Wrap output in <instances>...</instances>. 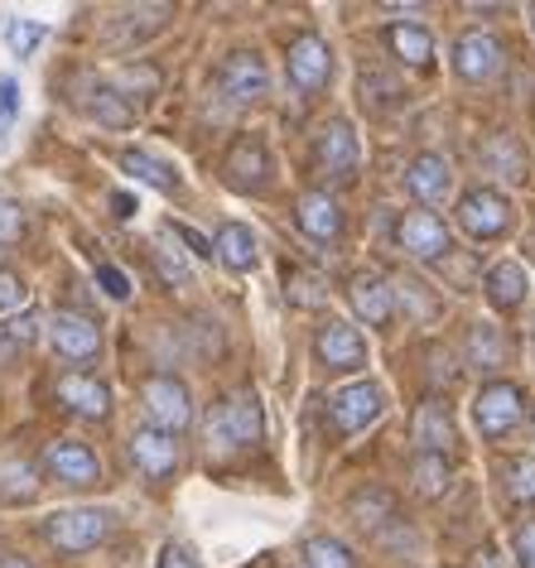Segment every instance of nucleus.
I'll return each instance as SVG.
<instances>
[{
    "label": "nucleus",
    "instance_id": "ddd939ff",
    "mask_svg": "<svg viewBox=\"0 0 535 568\" xmlns=\"http://www.w3.org/2000/svg\"><path fill=\"white\" fill-rule=\"evenodd\" d=\"M347 304L362 323L386 333L391 323H396V284L386 275H376V270H357V275L347 280Z\"/></svg>",
    "mask_w": 535,
    "mask_h": 568
},
{
    "label": "nucleus",
    "instance_id": "49530a36",
    "mask_svg": "<svg viewBox=\"0 0 535 568\" xmlns=\"http://www.w3.org/2000/svg\"><path fill=\"white\" fill-rule=\"evenodd\" d=\"M0 568H34L24 554H0Z\"/></svg>",
    "mask_w": 535,
    "mask_h": 568
},
{
    "label": "nucleus",
    "instance_id": "f8f14e48",
    "mask_svg": "<svg viewBox=\"0 0 535 568\" xmlns=\"http://www.w3.org/2000/svg\"><path fill=\"white\" fill-rule=\"evenodd\" d=\"M285 73H290V88L300 97L323 92L329 88V78H333V49L323 44L319 34H300L290 44V53H285Z\"/></svg>",
    "mask_w": 535,
    "mask_h": 568
},
{
    "label": "nucleus",
    "instance_id": "79ce46f5",
    "mask_svg": "<svg viewBox=\"0 0 535 568\" xmlns=\"http://www.w3.org/2000/svg\"><path fill=\"white\" fill-rule=\"evenodd\" d=\"M512 554H516V568H535V520L516 525V535H512Z\"/></svg>",
    "mask_w": 535,
    "mask_h": 568
},
{
    "label": "nucleus",
    "instance_id": "c756f323",
    "mask_svg": "<svg viewBox=\"0 0 535 568\" xmlns=\"http://www.w3.org/2000/svg\"><path fill=\"white\" fill-rule=\"evenodd\" d=\"M121 169H125V174H135L140 183H150V189H160V193L179 189L174 169H169L164 160H154V154H145V150H121Z\"/></svg>",
    "mask_w": 535,
    "mask_h": 568
},
{
    "label": "nucleus",
    "instance_id": "2eb2a0df",
    "mask_svg": "<svg viewBox=\"0 0 535 568\" xmlns=\"http://www.w3.org/2000/svg\"><path fill=\"white\" fill-rule=\"evenodd\" d=\"M502 63H506V49H502V39L497 34H487V30H468V34H458L454 39V73L463 82H492L502 73Z\"/></svg>",
    "mask_w": 535,
    "mask_h": 568
},
{
    "label": "nucleus",
    "instance_id": "9b49d317",
    "mask_svg": "<svg viewBox=\"0 0 535 568\" xmlns=\"http://www.w3.org/2000/svg\"><path fill=\"white\" fill-rule=\"evenodd\" d=\"M49 343L63 362H78V366L102 357V328H97L88 314H78V308H59V314L49 318Z\"/></svg>",
    "mask_w": 535,
    "mask_h": 568
},
{
    "label": "nucleus",
    "instance_id": "58836bf2",
    "mask_svg": "<svg viewBox=\"0 0 535 568\" xmlns=\"http://www.w3.org/2000/svg\"><path fill=\"white\" fill-rule=\"evenodd\" d=\"M24 294L30 290H24V280L16 275V270H0V318L16 314V308L24 304Z\"/></svg>",
    "mask_w": 535,
    "mask_h": 568
},
{
    "label": "nucleus",
    "instance_id": "4c0bfd02",
    "mask_svg": "<svg viewBox=\"0 0 535 568\" xmlns=\"http://www.w3.org/2000/svg\"><path fill=\"white\" fill-rule=\"evenodd\" d=\"M24 236V212L16 197H0V246H10V241Z\"/></svg>",
    "mask_w": 535,
    "mask_h": 568
},
{
    "label": "nucleus",
    "instance_id": "09e8293b",
    "mask_svg": "<svg viewBox=\"0 0 535 568\" xmlns=\"http://www.w3.org/2000/svg\"><path fill=\"white\" fill-rule=\"evenodd\" d=\"M531 424H535V415H531Z\"/></svg>",
    "mask_w": 535,
    "mask_h": 568
},
{
    "label": "nucleus",
    "instance_id": "5701e85b",
    "mask_svg": "<svg viewBox=\"0 0 535 568\" xmlns=\"http://www.w3.org/2000/svg\"><path fill=\"white\" fill-rule=\"evenodd\" d=\"M59 400L82 419H107L111 415V390L97 376H82V372L59 381Z\"/></svg>",
    "mask_w": 535,
    "mask_h": 568
},
{
    "label": "nucleus",
    "instance_id": "c85d7f7f",
    "mask_svg": "<svg viewBox=\"0 0 535 568\" xmlns=\"http://www.w3.org/2000/svg\"><path fill=\"white\" fill-rule=\"evenodd\" d=\"M39 496V467L24 458L0 463V506H30Z\"/></svg>",
    "mask_w": 535,
    "mask_h": 568
},
{
    "label": "nucleus",
    "instance_id": "b1692460",
    "mask_svg": "<svg viewBox=\"0 0 535 568\" xmlns=\"http://www.w3.org/2000/svg\"><path fill=\"white\" fill-rule=\"evenodd\" d=\"M382 39H386V49L396 53L405 68H430V63H434V34L425 30V24H411V20H405V24H391Z\"/></svg>",
    "mask_w": 535,
    "mask_h": 568
},
{
    "label": "nucleus",
    "instance_id": "412c9836",
    "mask_svg": "<svg viewBox=\"0 0 535 568\" xmlns=\"http://www.w3.org/2000/svg\"><path fill=\"white\" fill-rule=\"evenodd\" d=\"M213 255H218L222 270H232V275H251V270L261 265V241L246 222H228L213 236Z\"/></svg>",
    "mask_w": 535,
    "mask_h": 568
},
{
    "label": "nucleus",
    "instance_id": "7c9ffc66",
    "mask_svg": "<svg viewBox=\"0 0 535 568\" xmlns=\"http://www.w3.org/2000/svg\"><path fill=\"white\" fill-rule=\"evenodd\" d=\"M468 362L477 366V372H497V366H506V337L492 328V323H473V333H468Z\"/></svg>",
    "mask_w": 535,
    "mask_h": 568
},
{
    "label": "nucleus",
    "instance_id": "a19ab883",
    "mask_svg": "<svg viewBox=\"0 0 535 568\" xmlns=\"http://www.w3.org/2000/svg\"><path fill=\"white\" fill-rule=\"evenodd\" d=\"M164 232L184 241V251H189V255H199V261H208V255H213V241L199 236V232H193V226H184V222H174V217H169V222H164Z\"/></svg>",
    "mask_w": 535,
    "mask_h": 568
},
{
    "label": "nucleus",
    "instance_id": "1a4fd4ad",
    "mask_svg": "<svg viewBox=\"0 0 535 568\" xmlns=\"http://www.w3.org/2000/svg\"><path fill=\"white\" fill-rule=\"evenodd\" d=\"M140 405H145V415L154 419V429H164V434H179L193 424V400L179 376H150L145 386H140Z\"/></svg>",
    "mask_w": 535,
    "mask_h": 568
},
{
    "label": "nucleus",
    "instance_id": "f257e3e1",
    "mask_svg": "<svg viewBox=\"0 0 535 568\" xmlns=\"http://www.w3.org/2000/svg\"><path fill=\"white\" fill-rule=\"evenodd\" d=\"M261 434H265V415L251 390H236L228 400H218L213 415H208V438L218 448H251V444H261Z\"/></svg>",
    "mask_w": 535,
    "mask_h": 568
},
{
    "label": "nucleus",
    "instance_id": "4be33fe9",
    "mask_svg": "<svg viewBox=\"0 0 535 568\" xmlns=\"http://www.w3.org/2000/svg\"><path fill=\"white\" fill-rule=\"evenodd\" d=\"M411 438H415L420 453H444L448 458V448H454V415H448V405L444 400L420 405L415 419H411Z\"/></svg>",
    "mask_w": 535,
    "mask_h": 568
},
{
    "label": "nucleus",
    "instance_id": "37998d69",
    "mask_svg": "<svg viewBox=\"0 0 535 568\" xmlns=\"http://www.w3.org/2000/svg\"><path fill=\"white\" fill-rule=\"evenodd\" d=\"M154 568H199V559H193L184 545H164L160 559H154Z\"/></svg>",
    "mask_w": 535,
    "mask_h": 568
},
{
    "label": "nucleus",
    "instance_id": "20e7f679",
    "mask_svg": "<svg viewBox=\"0 0 535 568\" xmlns=\"http://www.w3.org/2000/svg\"><path fill=\"white\" fill-rule=\"evenodd\" d=\"M265 92H271V68H265L261 53L236 49L218 63V97L228 106H256L265 102Z\"/></svg>",
    "mask_w": 535,
    "mask_h": 568
},
{
    "label": "nucleus",
    "instance_id": "423d86ee",
    "mask_svg": "<svg viewBox=\"0 0 535 568\" xmlns=\"http://www.w3.org/2000/svg\"><path fill=\"white\" fill-rule=\"evenodd\" d=\"M386 409V390L376 381H347L329 395V424L337 434H362L367 424L382 419Z\"/></svg>",
    "mask_w": 535,
    "mask_h": 568
},
{
    "label": "nucleus",
    "instance_id": "39448f33",
    "mask_svg": "<svg viewBox=\"0 0 535 568\" xmlns=\"http://www.w3.org/2000/svg\"><path fill=\"white\" fill-rule=\"evenodd\" d=\"M526 415V390L516 381H487L473 400V424L483 438H506Z\"/></svg>",
    "mask_w": 535,
    "mask_h": 568
},
{
    "label": "nucleus",
    "instance_id": "e433bc0d",
    "mask_svg": "<svg viewBox=\"0 0 535 568\" xmlns=\"http://www.w3.org/2000/svg\"><path fill=\"white\" fill-rule=\"evenodd\" d=\"M39 308H24V314H16L10 323H0V328H6V337H10V347H24V343H34L39 337Z\"/></svg>",
    "mask_w": 535,
    "mask_h": 568
},
{
    "label": "nucleus",
    "instance_id": "a211bd4d",
    "mask_svg": "<svg viewBox=\"0 0 535 568\" xmlns=\"http://www.w3.org/2000/svg\"><path fill=\"white\" fill-rule=\"evenodd\" d=\"M483 294H487V304L497 308V314H521V308H526V300H531V275H526V265H521V261H497V265H487Z\"/></svg>",
    "mask_w": 535,
    "mask_h": 568
},
{
    "label": "nucleus",
    "instance_id": "f03ea898",
    "mask_svg": "<svg viewBox=\"0 0 535 568\" xmlns=\"http://www.w3.org/2000/svg\"><path fill=\"white\" fill-rule=\"evenodd\" d=\"M454 217L473 241H497L512 232V197L502 189H492V183H473V189L458 193Z\"/></svg>",
    "mask_w": 535,
    "mask_h": 568
},
{
    "label": "nucleus",
    "instance_id": "4468645a",
    "mask_svg": "<svg viewBox=\"0 0 535 568\" xmlns=\"http://www.w3.org/2000/svg\"><path fill=\"white\" fill-rule=\"evenodd\" d=\"M222 174H228V183L236 193H265V189H271V179H275V160H271V150H265V140L242 135L228 150Z\"/></svg>",
    "mask_w": 535,
    "mask_h": 568
},
{
    "label": "nucleus",
    "instance_id": "f3484780",
    "mask_svg": "<svg viewBox=\"0 0 535 568\" xmlns=\"http://www.w3.org/2000/svg\"><path fill=\"white\" fill-rule=\"evenodd\" d=\"M49 477L59 481V487H97V481H102V463H97V453L88 444L59 438V444L49 448Z\"/></svg>",
    "mask_w": 535,
    "mask_h": 568
},
{
    "label": "nucleus",
    "instance_id": "6e6552de",
    "mask_svg": "<svg viewBox=\"0 0 535 568\" xmlns=\"http://www.w3.org/2000/svg\"><path fill=\"white\" fill-rule=\"evenodd\" d=\"M314 160H319V169H323V174H329L333 183H352V179H357L362 140H357V131H352V121H347V116H333V121L319 131V140H314Z\"/></svg>",
    "mask_w": 535,
    "mask_h": 568
},
{
    "label": "nucleus",
    "instance_id": "2f4dec72",
    "mask_svg": "<svg viewBox=\"0 0 535 568\" xmlns=\"http://www.w3.org/2000/svg\"><path fill=\"white\" fill-rule=\"evenodd\" d=\"M300 559H304V568H357V554L333 535H309Z\"/></svg>",
    "mask_w": 535,
    "mask_h": 568
},
{
    "label": "nucleus",
    "instance_id": "a18cd8bd",
    "mask_svg": "<svg viewBox=\"0 0 535 568\" xmlns=\"http://www.w3.org/2000/svg\"><path fill=\"white\" fill-rule=\"evenodd\" d=\"M111 212H117V217L125 222V217L135 212V197H131V193H117V197H111Z\"/></svg>",
    "mask_w": 535,
    "mask_h": 568
},
{
    "label": "nucleus",
    "instance_id": "ea45409f",
    "mask_svg": "<svg viewBox=\"0 0 535 568\" xmlns=\"http://www.w3.org/2000/svg\"><path fill=\"white\" fill-rule=\"evenodd\" d=\"M97 284H102L107 300H117V304L131 300V280H125V270H117V265H97Z\"/></svg>",
    "mask_w": 535,
    "mask_h": 568
},
{
    "label": "nucleus",
    "instance_id": "dca6fc26",
    "mask_svg": "<svg viewBox=\"0 0 535 568\" xmlns=\"http://www.w3.org/2000/svg\"><path fill=\"white\" fill-rule=\"evenodd\" d=\"M294 222H300V232L309 241H319V246H337L343 241V207H337L333 193H304L300 203H294Z\"/></svg>",
    "mask_w": 535,
    "mask_h": 568
},
{
    "label": "nucleus",
    "instance_id": "7ed1b4c3",
    "mask_svg": "<svg viewBox=\"0 0 535 568\" xmlns=\"http://www.w3.org/2000/svg\"><path fill=\"white\" fill-rule=\"evenodd\" d=\"M107 530H111V510H102V506H68V510H59V516H49L39 535H44L59 554H88V549L102 545Z\"/></svg>",
    "mask_w": 535,
    "mask_h": 568
},
{
    "label": "nucleus",
    "instance_id": "393cba45",
    "mask_svg": "<svg viewBox=\"0 0 535 568\" xmlns=\"http://www.w3.org/2000/svg\"><path fill=\"white\" fill-rule=\"evenodd\" d=\"M347 516H352V525H357V530L376 535L391 516H396V496H391L386 487H362V491L347 496Z\"/></svg>",
    "mask_w": 535,
    "mask_h": 568
},
{
    "label": "nucleus",
    "instance_id": "cd10ccee",
    "mask_svg": "<svg viewBox=\"0 0 535 568\" xmlns=\"http://www.w3.org/2000/svg\"><path fill=\"white\" fill-rule=\"evenodd\" d=\"M82 106H88V116L97 125H107V131H131V125H135V106L125 102L117 88H107V82H102V88H92Z\"/></svg>",
    "mask_w": 535,
    "mask_h": 568
},
{
    "label": "nucleus",
    "instance_id": "6ab92c4d",
    "mask_svg": "<svg viewBox=\"0 0 535 568\" xmlns=\"http://www.w3.org/2000/svg\"><path fill=\"white\" fill-rule=\"evenodd\" d=\"M405 193L415 197L420 207H434L454 193V169H448L444 154H415L411 169H405Z\"/></svg>",
    "mask_w": 535,
    "mask_h": 568
},
{
    "label": "nucleus",
    "instance_id": "a878e982",
    "mask_svg": "<svg viewBox=\"0 0 535 568\" xmlns=\"http://www.w3.org/2000/svg\"><path fill=\"white\" fill-rule=\"evenodd\" d=\"M477 160H483V169H492V174H502V179H512V183H526V150L516 145V135H487L483 140V150H477Z\"/></svg>",
    "mask_w": 535,
    "mask_h": 568
},
{
    "label": "nucleus",
    "instance_id": "0eeeda50",
    "mask_svg": "<svg viewBox=\"0 0 535 568\" xmlns=\"http://www.w3.org/2000/svg\"><path fill=\"white\" fill-rule=\"evenodd\" d=\"M396 246L411 255V261H448V251H454V236H448V226L440 212H430V207H411L405 217L396 222Z\"/></svg>",
    "mask_w": 535,
    "mask_h": 568
},
{
    "label": "nucleus",
    "instance_id": "c9c22d12",
    "mask_svg": "<svg viewBox=\"0 0 535 568\" xmlns=\"http://www.w3.org/2000/svg\"><path fill=\"white\" fill-rule=\"evenodd\" d=\"M285 294H290V304H300V308H319L323 304V284L314 275H300V270H290L285 275Z\"/></svg>",
    "mask_w": 535,
    "mask_h": 568
},
{
    "label": "nucleus",
    "instance_id": "aec40b11",
    "mask_svg": "<svg viewBox=\"0 0 535 568\" xmlns=\"http://www.w3.org/2000/svg\"><path fill=\"white\" fill-rule=\"evenodd\" d=\"M131 458H135V467L150 481H164L179 467V444H174V434H164V429H154V424H145V429L131 434Z\"/></svg>",
    "mask_w": 535,
    "mask_h": 568
},
{
    "label": "nucleus",
    "instance_id": "c03bdc74",
    "mask_svg": "<svg viewBox=\"0 0 535 568\" xmlns=\"http://www.w3.org/2000/svg\"><path fill=\"white\" fill-rule=\"evenodd\" d=\"M16 111H20V82L16 78H0V116H16Z\"/></svg>",
    "mask_w": 535,
    "mask_h": 568
},
{
    "label": "nucleus",
    "instance_id": "de8ad7c7",
    "mask_svg": "<svg viewBox=\"0 0 535 568\" xmlns=\"http://www.w3.org/2000/svg\"><path fill=\"white\" fill-rule=\"evenodd\" d=\"M526 16H531V30H535V6H531V10H526Z\"/></svg>",
    "mask_w": 535,
    "mask_h": 568
},
{
    "label": "nucleus",
    "instance_id": "f704fd0d",
    "mask_svg": "<svg viewBox=\"0 0 535 568\" xmlns=\"http://www.w3.org/2000/svg\"><path fill=\"white\" fill-rule=\"evenodd\" d=\"M6 39H10V53L30 59V53L44 44V24H39V20H10L6 24Z\"/></svg>",
    "mask_w": 535,
    "mask_h": 568
},
{
    "label": "nucleus",
    "instance_id": "473e14b6",
    "mask_svg": "<svg viewBox=\"0 0 535 568\" xmlns=\"http://www.w3.org/2000/svg\"><path fill=\"white\" fill-rule=\"evenodd\" d=\"M502 487L516 506H535V453H516L502 463Z\"/></svg>",
    "mask_w": 535,
    "mask_h": 568
},
{
    "label": "nucleus",
    "instance_id": "9d476101",
    "mask_svg": "<svg viewBox=\"0 0 535 568\" xmlns=\"http://www.w3.org/2000/svg\"><path fill=\"white\" fill-rule=\"evenodd\" d=\"M314 357L329 372H362L367 366V337L352 328L347 318H323L314 333Z\"/></svg>",
    "mask_w": 535,
    "mask_h": 568
},
{
    "label": "nucleus",
    "instance_id": "72a5a7b5",
    "mask_svg": "<svg viewBox=\"0 0 535 568\" xmlns=\"http://www.w3.org/2000/svg\"><path fill=\"white\" fill-rule=\"evenodd\" d=\"M154 261H160V275L169 284H189L193 261L184 255V246H169V241H154Z\"/></svg>",
    "mask_w": 535,
    "mask_h": 568
},
{
    "label": "nucleus",
    "instance_id": "bb28decb",
    "mask_svg": "<svg viewBox=\"0 0 535 568\" xmlns=\"http://www.w3.org/2000/svg\"><path fill=\"white\" fill-rule=\"evenodd\" d=\"M411 487L425 496V501H440V496L454 487V463L444 453H415L411 463Z\"/></svg>",
    "mask_w": 535,
    "mask_h": 568
}]
</instances>
